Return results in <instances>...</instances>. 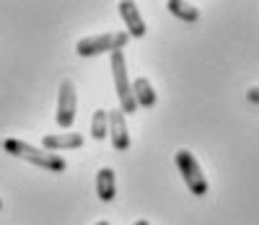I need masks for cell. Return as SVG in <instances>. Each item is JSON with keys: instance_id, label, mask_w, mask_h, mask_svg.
<instances>
[{"instance_id": "5b68a950", "label": "cell", "mask_w": 259, "mask_h": 225, "mask_svg": "<svg viewBox=\"0 0 259 225\" xmlns=\"http://www.w3.org/2000/svg\"><path fill=\"white\" fill-rule=\"evenodd\" d=\"M75 109H78V96H75V85L73 80H62L60 83V94H57V124L62 129H70L75 122Z\"/></svg>"}, {"instance_id": "ba28073f", "label": "cell", "mask_w": 259, "mask_h": 225, "mask_svg": "<svg viewBox=\"0 0 259 225\" xmlns=\"http://www.w3.org/2000/svg\"><path fill=\"white\" fill-rule=\"evenodd\" d=\"M41 148L47 153H57V150H75L83 148V134L78 132H65V134H45Z\"/></svg>"}, {"instance_id": "30bf717a", "label": "cell", "mask_w": 259, "mask_h": 225, "mask_svg": "<svg viewBox=\"0 0 259 225\" xmlns=\"http://www.w3.org/2000/svg\"><path fill=\"white\" fill-rule=\"evenodd\" d=\"M133 96H135V104L143 106V109H153L156 106V91H153V85H150L148 78H138L133 83Z\"/></svg>"}, {"instance_id": "7a4b0ae2", "label": "cell", "mask_w": 259, "mask_h": 225, "mask_svg": "<svg viewBox=\"0 0 259 225\" xmlns=\"http://www.w3.org/2000/svg\"><path fill=\"white\" fill-rule=\"evenodd\" d=\"M130 36L124 31H109V34H99V36H85L75 44V52L80 57H96V55H104V52H122L127 47Z\"/></svg>"}, {"instance_id": "3957f363", "label": "cell", "mask_w": 259, "mask_h": 225, "mask_svg": "<svg viewBox=\"0 0 259 225\" xmlns=\"http://www.w3.org/2000/svg\"><path fill=\"white\" fill-rule=\"evenodd\" d=\"M112 75H114V88H117V96H119V106H122V114H135V96H133V83L127 78V65H124V55L114 52L112 55Z\"/></svg>"}, {"instance_id": "277c9868", "label": "cell", "mask_w": 259, "mask_h": 225, "mask_svg": "<svg viewBox=\"0 0 259 225\" xmlns=\"http://www.w3.org/2000/svg\"><path fill=\"white\" fill-rule=\"evenodd\" d=\"M177 166H179V173L184 176V184L189 187V192L194 197H205L207 194V178H205L197 158L189 150H177Z\"/></svg>"}, {"instance_id": "7c38bea8", "label": "cell", "mask_w": 259, "mask_h": 225, "mask_svg": "<svg viewBox=\"0 0 259 225\" xmlns=\"http://www.w3.org/2000/svg\"><path fill=\"white\" fill-rule=\"evenodd\" d=\"M91 134H94V140H104V138H109V111H104V109H96V111H94V119H91Z\"/></svg>"}, {"instance_id": "8992f818", "label": "cell", "mask_w": 259, "mask_h": 225, "mask_svg": "<svg viewBox=\"0 0 259 225\" xmlns=\"http://www.w3.org/2000/svg\"><path fill=\"white\" fill-rule=\"evenodd\" d=\"M117 8H119V16H122L124 26H127V36H135V39L145 36V21H143L138 6L130 3V0H122Z\"/></svg>"}, {"instance_id": "8fae6325", "label": "cell", "mask_w": 259, "mask_h": 225, "mask_svg": "<svg viewBox=\"0 0 259 225\" xmlns=\"http://www.w3.org/2000/svg\"><path fill=\"white\" fill-rule=\"evenodd\" d=\"M166 8L174 13L177 18L187 21V24H194V21L200 18V11L194 8V6H189V3H182V0H168V6H166Z\"/></svg>"}, {"instance_id": "4fadbf2b", "label": "cell", "mask_w": 259, "mask_h": 225, "mask_svg": "<svg viewBox=\"0 0 259 225\" xmlns=\"http://www.w3.org/2000/svg\"><path fill=\"white\" fill-rule=\"evenodd\" d=\"M246 99H249L251 104H259V85L249 88V91H246Z\"/></svg>"}, {"instance_id": "5bb4252c", "label": "cell", "mask_w": 259, "mask_h": 225, "mask_svg": "<svg viewBox=\"0 0 259 225\" xmlns=\"http://www.w3.org/2000/svg\"><path fill=\"white\" fill-rule=\"evenodd\" d=\"M135 225H150V222H148V220H138Z\"/></svg>"}, {"instance_id": "52a82bcc", "label": "cell", "mask_w": 259, "mask_h": 225, "mask_svg": "<svg viewBox=\"0 0 259 225\" xmlns=\"http://www.w3.org/2000/svg\"><path fill=\"white\" fill-rule=\"evenodd\" d=\"M109 140L114 145V150H127L130 148V132H127V122L122 109L109 111Z\"/></svg>"}, {"instance_id": "9c48e42d", "label": "cell", "mask_w": 259, "mask_h": 225, "mask_svg": "<svg viewBox=\"0 0 259 225\" xmlns=\"http://www.w3.org/2000/svg\"><path fill=\"white\" fill-rule=\"evenodd\" d=\"M96 194L101 202H112L117 197V178L112 168H101L96 173Z\"/></svg>"}, {"instance_id": "2e32d148", "label": "cell", "mask_w": 259, "mask_h": 225, "mask_svg": "<svg viewBox=\"0 0 259 225\" xmlns=\"http://www.w3.org/2000/svg\"><path fill=\"white\" fill-rule=\"evenodd\" d=\"M0 207H3V202H0Z\"/></svg>"}, {"instance_id": "6da1fadb", "label": "cell", "mask_w": 259, "mask_h": 225, "mask_svg": "<svg viewBox=\"0 0 259 225\" xmlns=\"http://www.w3.org/2000/svg\"><path fill=\"white\" fill-rule=\"evenodd\" d=\"M3 150L11 153V155H16V158H21V161H29V163L39 166V168H45V171H57L60 173V171L68 168V163H65L62 155L47 153L45 148H34V145H29L24 140H16V138L3 140Z\"/></svg>"}, {"instance_id": "9a60e30c", "label": "cell", "mask_w": 259, "mask_h": 225, "mask_svg": "<svg viewBox=\"0 0 259 225\" xmlns=\"http://www.w3.org/2000/svg\"><path fill=\"white\" fill-rule=\"evenodd\" d=\"M96 225H109V222H106V220H101V222H96Z\"/></svg>"}]
</instances>
